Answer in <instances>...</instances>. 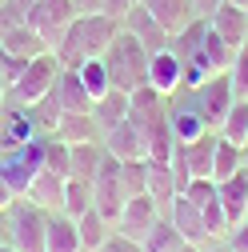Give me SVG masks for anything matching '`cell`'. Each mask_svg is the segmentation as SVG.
Wrapping results in <instances>:
<instances>
[{
    "instance_id": "34",
    "label": "cell",
    "mask_w": 248,
    "mask_h": 252,
    "mask_svg": "<svg viewBox=\"0 0 248 252\" xmlns=\"http://www.w3.org/2000/svg\"><path fill=\"white\" fill-rule=\"evenodd\" d=\"M32 108V124H36V132L40 136H52L56 132V124H60V116H64V108L56 104V96L48 92V96H40L36 104H28Z\"/></svg>"
},
{
    "instance_id": "47",
    "label": "cell",
    "mask_w": 248,
    "mask_h": 252,
    "mask_svg": "<svg viewBox=\"0 0 248 252\" xmlns=\"http://www.w3.org/2000/svg\"><path fill=\"white\" fill-rule=\"evenodd\" d=\"M8 240V212H0V244Z\"/></svg>"
},
{
    "instance_id": "18",
    "label": "cell",
    "mask_w": 248,
    "mask_h": 252,
    "mask_svg": "<svg viewBox=\"0 0 248 252\" xmlns=\"http://www.w3.org/2000/svg\"><path fill=\"white\" fill-rule=\"evenodd\" d=\"M64 180H68V176H56V172L40 168V172L32 176V184H28L24 200H32V204L44 208V212H60V208H64Z\"/></svg>"
},
{
    "instance_id": "4",
    "label": "cell",
    "mask_w": 248,
    "mask_h": 252,
    "mask_svg": "<svg viewBox=\"0 0 248 252\" xmlns=\"http://www.w3.org/2000/svg\"><path fill=\"white\" fill-rule=\"evenodd\" d=\"M44 228H48V212L36 208L32 200L16 196L8 204V244L20 252H44Z\"/></svg>"
},
{
    "instance_id": "9",
    "label": "cell",
    "mask_w": 248,
    "mask_h": 252,
    "mask_svg": "<svg viewBox=\"0 0 248 252\" xmlns=\"http://www.w3.org/2000/svg\"><path fill=\"white\" fill-rule=\"evenodd\" d=\"M128 120L140 128V136H148L156 124H164L168 120V104H164V96L156 88H136V92H128Z\"/></svg>"
},
{
    "instance_id": "53",
    "label": "cell",
    "mask_w": 248,
    "mask_h": 252,
    "mask_svg": "<svg viewBox=\"0 0 248 252\" xmlns=\"http://www.w3.org/2000/svg\"><path fill=\"white\" fill-rule=\"evenodd\" d=\"M0 252H20V248H12V244H8V240H4V244H0Z\"/></svg>"
},
{
    "instance_id": "41",
    "label": "cell",
    "mask_w": 248,
    "mask_h": 252,
    "mask_svg": "<svg viewBox=\"0 0 248 252\" xmlns=\"http://www.w3.org/2000/svg\"><path fill=\"white\" fill-rule=\"evenodd\" d=\"M224 244H228L232 252H248V220H240V224H232V228H228Z\"/></svg>"
},
{
    "instance_id": "22",
    "label": "cell",
    "mask_w": 248,
    "mask_h": 252,
    "mask_svg": "<svg viewBox=\"0 0 248 252\" xmlns=\"http://www.w3.org/2000/svg\"><path fill=\"white\" fill-rule=\"evenodd\" d=\"M52 96H56V104L64 108V112H92L88 88H84L80 76L68 72V68H60V76H56V84H52Z\"/></svg>"
},
{
    "instance_id": "19",
    "label": "cell",
    "mask_w": 248,
    "mask_h": 252,
    "mask_svg": "<svg viewBox=\"0 0 248 252\" xmlns=\"http://www.w3.org/2000/svg\"><path fill=\"white\" fill-rule=\"evenodd\" d=\"M0 48H4L8 56H16V60H36V56L52 52V48L44 44V36L36 32L32 24H20V28H8V32H0Z\"/></svg>"
},
{
    "instance_id": "27",
    "label": "cell",
    "mask_w": 248,
    "mask_h": 252,
    "mask_svg": "<svg viewBox=\"0 0 248 252\" xmlns=\"http://www.w3.org/2000/svg\"><path fill=\"white\" fill-rule=\"evenodd\" d=\"M180 248H184V236L176 232V224L168 216H160L140 240V252H180Z\"/></svg>"
},
{
    "instance_id": "17",
    "label": "cell",
    "mask_w": 248,
    "mask_h": 252,
    "mask_svg": "<svg viewBox=\"0 0 248 252\" xmlns=\"http://www.w3.org/2000/svg\"><path fill=\"white\" fill-rule=\"evenodd\" d=\"M216 200H220L228 224H240V220H248V172L240 168L236 176L220 180L216 184Z\"/></svg>"
},
{
    "instance_id": "33",
    "label": "cell",
    "mask_w": 248,
    "mask_h": 252,
    "mask_svg": "<svg viewBox=\"0 0 248 252\" xmlns=\"http://www.w3.org/2000/svg\"><path fill=\"white\" fill-rule=\"evenodd\" d=\"M76 76H80V84L88 88V96H92V100H96V96H104V92L112 88V80H108V68H104V60H100V56L84 60V64L76 68Z\"/></svg>"
},
{
    "instance_id": "21",
    "label": "cell",
    "mask_w": 248,
    "mask_h": 252,
    "mask_svg": "<svg viewBox=\"0 0 248 252\" xmlns=\"http://www.w3.org/2000/svg\"><path fill=\"white\" fill-rule=\"evenodd\" d=\"M168 128H172L176 144H192L196 136L212 132L208 124H204V120L196 116V108H192L188 100H176V104H168Z\"/></svg>"
},
{
    "instance_id": "12",
    "label": "cell",
    "mask_w": 248,
    "mask_h": 252,
    "mask_svg": "<svg viewBox=\"0 0 248 252\" xmlns=\"http://www.w3.org/2000/svg\"><path fill=\"white\" fill-rule=\"evenodd\" d=\"M120 28H124V32H132V36L148 48V56H152V52H160V48H168V32L156 24V16H152L144 4H132Z\"/></svg>"
},
{
    "instance_id": "28",
    "label": "cell",
    "mask_w": 248,
    "mask_h": 252,
    "mask_svg": "<svg viewBox=\"0 0 248 252\" xmlns=\"http://www.w3.org/2000/svg\"><path fill=\"white\" fill-rule=\"evenodd\" d=\"M244 168V148H236V144H228L220 132H216V152H212V180L220 184V180H228V176H236Z\"/></svg>"
},
{
    "instance_id": "43",
    "label": "cell",
    "mask_w": 248,
    "mask_h": 252,
    "mask_svg": "<svg viewBox=\"0 0 248 252\" xmlns=\"http://www.w3.org/2000/svg\"><path fill=\"white\" fill-rule=\"evenodd\" d=\"M132 4H136V0H104V8H100V12H104L108 20H116V24H124V16H128Z\"/></svg>"
},
{
    "instance_id": "29",
    "label": "cell",
    "mask_w": 248,
    "mask_h": 252,
    "mask_svg": "<svg viewBox=\"0 0 248 252\" xmlns=\"http://www.w3.org/2000/svg\"><path fill=\"white\" fill-rule=\"evenodd\" d=\"M76 232H80V248H84V252H96V248L112 236V224H108L96 208H88L84 216H76Z\"/></svg>"
},
{
    "instance_id": "42",
    "label": "cell",
    "mask_w": 248,
    "mask_h": 252,
    "mask_svg": "<svg viewBox=\"0 0 248 252\" xmlns=\"http://www.w3.org/2000/svg\"><path fill=\"white\" fill-rule=\"evenodd\" d=\"M96 252H140V244H136V240H128V236H120V232H112Z\"/></svg>"
},
{
    "instance_id": "45",
    "label": "cell",
    "mask_w": 248,
    "mask_h": 252,
    "mask_svg": "<svg viewBox=\"0 0 248 252\" xmlns=\"http://www.w3.org/2000/svg\"><path fill=\"white\" fill-rule=\"evenodd\" d=\"M12 200H16V192L4 184V176H0V212H8V204H12Z\"/></svg>"
},
{
    "instance_id": "5",
    "label": "cell",
    "mask_w": 248,
    "mask_h": 252,
    "mask_svg": "<svg viewBox=\"0 0 248 252\" xmlns=\"http://www.w3.org/2000/svg\"><path fill=\"white\" fill-rule=\"evenodd\" d=\"M188 92V104L196 108V116L208 124V128L216 132L220 128V120H224V112L232 108V80H228V72H216V76H208L200 88H184Z\"/></svg>"
},
{
    "instance_id": "26",
    "label": "cell",
    "mask_w": 248,
    "mask_h": 252,
    "mask_svg": "<svg viewBox=\"0 0 248 252\" xmlns=\"http://www.w3.org/2000/svg\"><path fill=\"white\" fill-rule=\"evenodd\" d=\"M144 196H152V204L160 208V216H168V204L176 196V180H172L168 164H152L148 160V188H144Z\"/></svg>"
},
{
    "instance_id": "38",
    "label": "cell",
    "mask_w": 248,
    "mask_h": 252,
    "mask_svg": "<svg viewBox=\"0 0 248 252\" xmlns=\"http://www.w3.org/2000/svg\"><path fill=\"white\" fill-rule=\"evenodd\" d=\"M28 8H32V0H0V32L28 24Z\"/></svg>"
},
{
    "instance_id": "11",
    "label": "cell",
    "mask_w": 248,
    "mask_h": 252,
    "mask_svg": "<svg viewBox=\"0 0 248 252\" xmlns=\"http://www.w3.org/2000/svg\"><path fill=\"white\" fill-rule=\"evenodd\" d=\"M36 132V124H32V108H24V104H8L4 112H0V152H12L20 144H28Z\"/></svg>"
},
{
    "instance_id": "31",
    "label": "cell",
    "mask_w": 248,
    "mask_h": 252,
    "mask_svg": "<svg viewBox=\"0 0 248 252\" xmlns=\"http://www.w3.org/2000/svg\"><path fill=\"white\" fill-rule=\"evenodd\" d=\"M220 132L228 144H236V148H248V100H232V108L224 112V120H220Z\"/></svg>"
},
{
    "instance_id": "15",
    "label": "cell",
    "mask_w": 248,
    "mask_h": 252,
    "mask_svg": "<svg viewBox=\"0 0 248 252\" xmlns=\"http://www.w3.org/2000/svg\"><path fill=\"white\" fill-rule=\"evenodd\" d=\"M140 4L156 16V24L168 32V40L176 36V32H184L192 20H196V12H192V0H140Z\"/></svg>"
},
{
    "instance_id": "51",
    "label": "cell",
    "mask_w": 248,
    "mask_h": 252,
    "mask_svg": "<svg viewBox=\"0 0 248 252\" xmlns=\"http://www.w3.org/2000/svg\"><path fill=\"white\" fill-rule=\"evenodd\" d=\"M228 4H236L240 12H248V0H228Z\"/></svg>"
},
{
    "instance_id": "36",
    "label": "cell",
    "mask_w": 248,
    "mask_h": 252,
    "mask_svg": "<svg viewBox=\"0 0 248 252\" xmlns=\"http://www.w3.org/2000/svg\"><path fill=\"white\" fill-rule=\"evenodd\" d=\"M44 168L56 176H68V144L60 136H44Z\"/></svg>"
},
{
    "instance_id": "48",
    "label": "cell",
    "mask_w": 248,
    "mask_h": 252,
    "mask_svg": "<svg viewBox=\"0 0 248 252\" xmlns=\"http://www.w3.org/2000/svg\"><path fill=\"white\" fill-rule=\"evenodd\" d=\"M4 108H8V84L0 80V112H4Z\"/></svg>"
},
{
    "instance_id": "13",
    "label": "cell",
    "mask_w": 248,
    "mask_h": 252,
    "mask_svg": "<svg viewBox=\"0 0 248 252\" xmlns=\"http://www.w3.org/2000/svg\"><path fill=\"white\" fill-rule=\"evenodd\" d=\"M168 220L176 224V232L184 236V244H204L208 240V232H204V212L184 196V192H176L172 196V204H168Z\"/></svg>"
},
{
    "instance_id": "8",
    "label": "cell",
    "mask_w": 248,
    "mask_h": 252,
    "mask_svg": "<svg viewBox=\"0 0 248 252\" xmlns=\"http://www.w3.org/2000/svg\"><path fill=\"white\" fill-rule=\"evenodd\" d=\"M160 220V208L152 204V196H128L124 200V208H120V216H116V224H112V232H120V236H128V240H144V232L152 228Z\"/></svg>"
},
{
    "instance_id": "10",
    "label": "cell",
    "mask_w": 248,
    "mask_h": 252,
    "mask_svg": "<svg viewBox=\"0 0 248 252\" xmlns=\"http://www.w3.org/2000/svg\"><path fill=\"white\" fill-rule=\"evenodd\" d=\"M148 88H156L164 100H172L184 88V68H180V56L172 48H160L148 56Z\"/></svg>"
},
{
    "instance_id": "30",
    "label": "cell",
    "mask_w": 248,
    "mask_h": 252,
    "mask_svg": "<svg viewBox=\"0 0 248 252\" xmlns=\"http://www.w3.org/2000/svg\"><path fill=\"white\" fill-rule=\"evenodd\" d=\"M200 56H204V64H208L212 72H228L236 48H232L220 32H212V24H208V32H204V40H200Z\"/></svg>"
},
{
    "instance_id": "6",
    "label": "cell",
    "mask_w": 248,
    "mask_h": 252,
    "mask_svg": "<svg viewBox=\"0 0 248 252\" xmlns=\"http://www.w3.org/2000/svg\"><path fill=\"white\" fill-rule=\"evenodd\" d=\"M124 200H128V192H124V180H120V160L104 152L96 176H92V208H96L108 224H116Z\"/></svg>"
},
{
    "instance_id": "1",
    "label": "cell",
    "mask_w": 248,
    "mask_h": 252,
    "mask_svg": "<svg viewBox=\"0 0 248 252\" xmlns=\"http://www.w3.org/2000/svg\"><path fill=\"white\" fill-rule=\"evenodd\" d=\"M120 32V24L116 20H108L104 12H92V16H76L72 24H68V32L60 36V44L52 48V56L60 60V68H68V72H76L84 60H92V56H104V48L112 44V36Z\"/></svg>"
},
{
    "instance_id": "37",
    "label": "cell",
    "mask_w": 248,
    "mask_h": 252,
    "mask_svg": "<svg viewBox=\"0 0 248 252\" xmlns=\"http://www.w3.org/2000/svg\"><path fill=\"white\" fill-rule=\"evenodd\" d=\"M228 80H232V96H236V100H248V44L236 48L232 68H228Z\"/></svg>"
},
{
    "instance_id": "7",
    "label": "cell",
    "mask_w": 248,
    "mask_h": 252,
    "mask_svg": "<svg viewBox=\"0 0 248 252\" xmlns=\"http://www.w3.org/2000/svg\"><path fill=\"white\" fill-rule=\"evenodd\" d=\"M72 20H76V4L72 0H32V8H28V24L44 36L48 48L60 44V36L68 32Z\"/></svg>"
},
{
    "instance_id": "39",
    "label": "cell",
    "mask_w": 248,
    "mask_h": 252,
    "mask_svg": "<svg viewBox=\"0 0 248 252\" xmlns=\"http://www.w3.org/2000/svg\"><path fill=\"white\" fill-rule=\"evenodd\" d=\"M200 212H204V232H208V240H224L232 224H228V216H224L220 200H212V204H204Z\"/></svg>"
},
{
    "instance_id": "16",
    "label": "cell",
    "mask_w": 248,
    "mask_h": 252,
    "mask_svg": "<svg viewBox=\"0 0 248 252\" xmlns=\"http://www.w3.org/2000/svg\"><path fill=\"white\" fill-rule=\"evenodd\" d=\"M208 24H212V32H220L232 48H244L248 44V12H240L236 4H228V0H220V4L212 8Z\"/></svg>"
},
{
    "instance_id": "35",
    "label": "cell",
    "mask_w": 248,
    "mask_h": 252,
    "mask_svg": "<svg viewBox=\"0 0 248 252\" xmlns=\"http://www.w3.org/2000/svg\"><path fill=\"white\" fill-rule=\"evenodd\" d=\"M120 180H124V192L128 196H140L148 188V156H140V160H120Z\"/></svg>"
},
{
    "instance_id": "23",
    "label": "cell",
    "mask_w": 248,
    "mask_h": 252,
    "mask_svg": "<svg viewBox=\"0 0 248 252\" xmlns=\"http://www.w3.org/2000/svg\"><path fill=\"white\" fill-rule=\"evenodd\" d=\"M124 116H128V92L108 88L104 96H96V100H92V120H96L100 136H104L108 128H116V124H120Z\"/></svg>"
},
{
    "instance_id": "24",
    "label": "cell",
    "mask_w": 248,
    "mask_h": 252,
    "mask_svg": "<svg viewBox=\"0 0 248 252\" xmlns=\"http://www.w3.org/2000/svg\"><path fill=\"white\" fill-rule=\"evenodd\" d=\"M104 160V144L100 140H84V144H68V176L76 180H92Z\"/></svg>"
},
{
    "instance_id": "40",
    "label": "cell",
    "mask_w": 248,
    "mask_h": 252,
    "mask_svg": "<svg viewBox=\"0 0 248 252\" xmlns=\"http://www.w3.org/2000/svg\"><path fill=\"white\" fill-rule=\"evenodd\" d=\"M184 196H188L196 208H204V204H212L216 200V180L212 176H196V180H188V188H184Z\"/></svg>"
},
{
    "instance_id": "2",
    "label": "cell",
    "mask_w": 248,
    "mask_h": 252,
    "mask_svg": "<svg viewBox=\"0 0 248 252\" xmlns=\"http://www.w3.org/2000/svg\"><path fill=\"white\" fill-rule=\"evenodd\" d=\"M104 68H108V80H112V88H120V92H136V88H144L148 84V48L132 36V32H120L112 36V44L104 48Z\"/></svg>"
},
{
    "instance_id": "20",
    "label": "cell",
    "mask_w": 248,
    "mask_h": 252,
    "mask_svg": "<svg viewBox=\"0 0 248 252\" xmlns=\"http://www.w3.org/2000/svg\"><path fill=\"white\" fill-rule=\"evenodd\" d=\"M44 252H84L76 220L64 212H48V228H44Z\"/></svg>"
},
{
    "instance_id": "3",
    "label": "cell",
    "mask_w": 248,
    "mask_h": 252,
    "mask_svg": "<svg viewBox=\"0 0 248 252\" xmlns=\"http://www.w3.org/2000/svg\"><path fill=\"white\" fill-rule=\"evenodd\" d=\"M56 76H60V60H56L52 52L28 60V64L20 68V76L8 84V104H24V108L36 104L40 96H48V92H52Z\"/></svg>"
},
{
    "instance_id": "50",
    "label": "cell",
    "mask_w": 248,
    "mask_h": 252,
    "mask_svg": "<svg viewBox=\"0 0 248 252\" xmlns=\"http://www.w3.org/2000/svg\"><path fill=\"white\" fill-rule=\"evenodd\" d=\"M208 252H232V248H228L224 240H216V248H208Z\"/></svg>"
},
{
    "instance_id": "14",
    "label": "cell",
    "mask_w": 248,
    "mask_h": 252,
    "mask_svg": "<svg viewBox=\"0 0 248 252\" xmlns=\"http://www.w3.org/2000/svg\"><path fill=\"white\" fill-rule=\"evenodd\" d=\"M100 144H104L108 156H116V160H140V156H144V136H140V128L128 116H124L116 128H108L100 136Z\"/></svg>"
},
{
    "instance_id": "52",
    "label": "cell",
    "mask_w": 248,
    "mask_h": 252,
    "mask_svg": "<svg viewBox=\"0 0 248 252\" xmlns=\"http://www.w3.org/2000/svg\"><path fill=\"white\" fill-rule=\"evenodd\" d=\"M180 252H204V248H200V244H184Z\"/></svg>"
},
{
    "instance_id": "32",
    "label": "cell",
    "mask_w": 248,
    "mask_h": 252,
    "mask_svg": "<svg viewBox=\"0 0 248 252\" xmlns=\"http://www.w3.org/2000/svg\"><path fill=\"white\" fill-rule=\"evenodd\" d=\"M92 208V180H76V176H68L64 180V208H60V212H64V216H84Z\"/></svg>"
},
{
    "instance_id": "49",
    "label": "cell",
    "mask_w": 248,
    "mask_h": 252,
    "mask_svg": "<svg viewBox=\"0 0 248 252\" xmlns=\"http://www.w3.org/2000/svg\"><path fill=\"white\" fill-rule=\"evenodd\" d=\"M4 64H8V52L0 48V80H4Z\"/></svg>"
},
{
    "instance_id": "44",
    "label": "cell",
    "mask_w": 248,
    "mask_h": 252,
    "mask_svg": "<svg viewBox=\"0 0 248 252\" xmlns=\"http://www.w3.org/2000/svg\"><path fill=\"white\" fill-rule=\"evenodd\" d=\"M72 4H76V16H92L104 8V0H72Z\"/></svg>"
},
{
    "instance_id": "46",
    "label": "cell",
    "mask_w": 248,
    "mask_h": 252,
    "mask_svg": "<svg viewBox=\"0 0 248 252\" xmlns=\"http://www.w3.org/2000/svg\"><path fill=\"white\" fill-rule=\"evenodd\" d=\"M216 4H220V0H192V12H196V16H212Z\"/></svg>"
},
{
    "instance_id": "25",
    "label": "cell",
    "mask_w": 248,
    "mask_h": 252,
    "mask_svg": "<svg viewBox=\"0 0 248 252\" xmlns=\"http://www.w3.org/2000/svg\"><path fill=\"white\" fill-rule=\"evenodd\" d=\"M52 136H60L64 144H84V140H100V128L92 120V112H64Z\"/></svg>"
}]
</instances>
